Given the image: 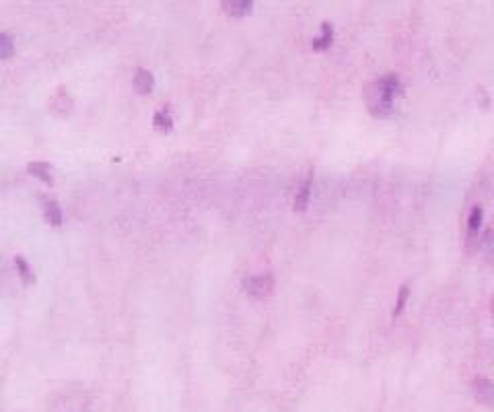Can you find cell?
Returning a JSON list of instances; mask_svg holds the SVG:
<instances>
[{
    "label": "cell",
    "mask_w": 494,
    "mask_h": 412,
    "mask_svg": "<svg viewBox=\"0 0 494 412\" xmlns=\"http://www.w3.org/2000/svg\"><path fill=\"white\" fill-rule=\"evenodd\" d=\"M14 268H16V272L21 274L23 281H27V283L33 281V270H31L29 262L23 256H14Z\"/></svg>",
    "instance_id": "obj_13"
},
{
    "label": "cell",
    "mask_w": 494,
    "mask_h": 412,
    "mask_svg": "<svg viewBox=\"0 0 494 412\" xmlns=\"http://www.w3.org/2000/svg\"><path fill=\"white\" fill-rule=\"evenodd\" d=\"M311 173L301 180V184L297 186V192H295V202H293V208L297 213H303L307 206H309V200H311Z\"/></svg>",
    "instance_id": "obj_4"
},
{
    "label": "cell",
    "mask_w": 494,
    "mask_h": 412,
    "mask_svg": "<svg viewBox=\"0 0 494 412\" xmlns=\"http://www.w3.org/2000/svg\"><path fill=\"white\" fill-rule=\"evenodd\" d=\"M153 85H155L153 72L148 68H144V66L136 68V72H134V87L138 89V93H148L153 89Z\"/></svg>",
    "instance_id": "obj_7"
},
{
    "label": "cell",
    "mask_w": 494,
    "mask_h": 412,
    "mask_svg": "<svg viewBox=\"0 0 494 412\" xmlns=\"http://www.w3.org/2000/svg\"><path fill=\"white\" fill-rule=\"evenodd\" d=\"M478 248H480V252H482V256L484 258H493L494 256V229H486L484 233H482V237L478 239Z\"/></svg>",
    "instance_id": "obj_11"
},
{
    "label": "cell",
    "mask_w": 494,
    "mask_h": 412,
    "mask_svg": "<svg viewBox=\"0 0 494 412\" xmlns=\"http://www.w3.org/2000/svg\"><path fill=\"white\" fill-rule=\"evenodd\" d=\"M29 171L35 177H39L41 182H45V184L52 182V165L47 161H31L29 163Z\"/></svg>",
    "instance_id": "obj_10"
},
{
    "label": "cell",
    "mask_w": 494,
    "mask_h": 412,
    "mask_svg": "<svg viewBox=\"0 0 494 412\" xmlns=\"http://www.w3.org/2000/svg\"><path fill=\"white\" fill-rule=\"evenodd\" d=\"M482 206H474L468 217V243H474L480 239V227H482Z\"/></svg>",
    "instance_id": "obj_5"
},
{
    "label": "cell",
    "mask_w": 494,
    "mask_h": 412,
    "mask_svg": "<svg viewBox=\"0 0 494 412\" xmlns=\"http://www.w3.org/2000/svg\"><path fill=\"white\" fill-rule=\"evenodd\" d=\"M334 41V25L330 21H324L322 27H319V35L313 37L311 45L313 50H328Z\"/></svg>",
    "instance_id": "obj_6"
},
{
    "label": "cell",
    "mask_w": 494,
    "mask_h": 412,
    "mask_svg": "<svg viewBox=\"0 0 494 412\" xmlns=\"http://www.w3.org/2000/svg\"><path fill=\"white\" fill-rule=\"evenodd\" d=\"M251 6H254L251 0H225V2H223V8H225L227 12L235 14V17L247 12V10H251Z\"/></svg>",
    "instance_id": "obj_12"
},
{
    "label": "cell",
    "mask_w": 494,
    "mask_h": 412,
    "mask_svg": "<svg viewBox=\"0 0 494 412\" xmlns=\"http://www.w3.org/2000/svg\"><path fill=\"white\" fill-rule=\"evenodd\" d=\"M43 215H45V219H47L52 225H60V223L64 221L62 206H60L58 200H54V198H45V200H43Z\"/></svg>",
    "instance_id": "obj_8"
},
{
    "label": "cell",
    "mask_w": 494,
    "mask_h": 412,
    "mask_svg": "<svg viewBox=\"0 0 494 412\" xmlns=\"http://www.w3.org/2000/svg\"><path fill=\"white\" fill-rule=\"evenodd\" d=\"M274 285V277L270 272H260V274H249L243 279V287L249 295L254 297H264L266 293H270Z\"/></svg>",
    "instance_id": "obj_2"
},
{
    "label": "cell",
    "mask_w": 494,
    "mask_h": 412,
    "mask_svg": "<svg viewBox=\"0 0 494 412\" xmlns=\"http://www.w3.org/2000/svg\"><path fill=\"white\" fill-rule=\"evenodd\" d=\"M14 50V41H12V35L8 31H0V54L2 56H10Z\"/></svg>",
    "instance_id": "obj_15"
},
{
    "label": "cell",
    "mask_w": 494,
    "mask_h": 412,
    "mask_svg": "<svg viewBox=\"0 0 494 412\" xmlns=\"http://www.w3.org/2000/svg\"><path fill=\"white\" fill-rule=\"evenodd\" d=\"M408 295H410V287L408 285H402L400 293H398V299H396V305H394V316L398 318L404 310V305L408 303Z\"/></svg>",
    "instance_id": "obj_14"
},
{
    "label": "cell",
    "mask_w": 494,
    "mask_h": 412,
    "mask_svg": "<svg viewBox=\"0 0 494 412\" xmlns=\"http://www.w3.org/2000/svg\"><path fill=\"white\" fill-rule=\"evenodd\" d=\"M472 394H474V398H476L480 404H484V406H489V409H493L494 406L493 380H489V378H484V376L476 378V380L472 382Z\"/></svg>",
    "instance_id": "obj_3"
},
{
    "label": "cell",
    "mask_w": 494,
    "mask_h": 412,
    "mask_svg": "<svg viewBox=\"0 0 494 412\" xmlns=\"http://www.w3.org/2000/svg\"><path fill=\"white\" fill-rule=\"evenodd\" d=\"M491 310H493V314H494V297H493V303H491Z\"/></svg>",
    "instance_id": "obj_16"
},
{
    "label": "cell",
    "mask_w": 494,
    "mask_h": 412,
    "mask_svg": "<svg viewBox=\"0 0 494 412\" xmlns=\"http://www.w3.org/2000/svg\"><path fill=\"white\" fill-rule=\"evenodd\" d=\"M402 93V80L398 74L388 72L373 78L365 87V103L367 109L375 118H388L396 109V97Z\"/></svg>",
    "instance_id": "obj_1"
},
{
    "label": "cell",
    "mask_w": 494,
    "mask_h": 412,
    "mask_svg": "<svg viewBox=\"0 0 494 412\" xmlns=\"http://www.w3.org/2000/svg\"><path fill=\"white\" fill-rule=\"evenodd\" d=\"M153 124H155L159 130H171V128H173V116H171V111H169L167 105L159 107V109L153 113Z\"/></svg>",
    "instance_id": "obj_9"
}]
</instances>
